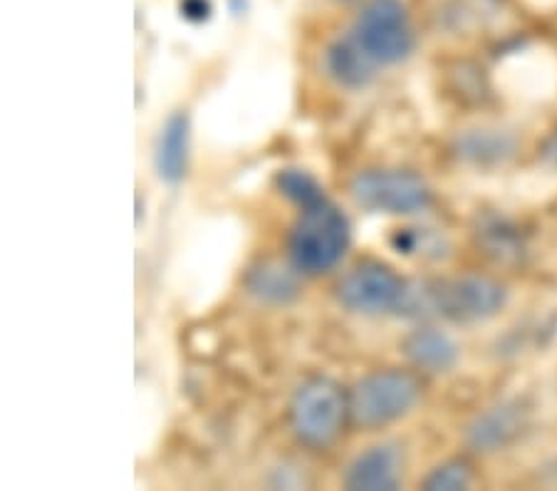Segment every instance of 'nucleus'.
<instances>
[{
  "instance_id": "obj_6",
  "label": "nucleus",
  "mask_w": 557,
  "mask_h": 491,
  "mask_svg": "<svg viewBox=\"0 0 557 491\" xmlns=\"http://www.w3.org/2000/svg\"><path fill=\"white\" fill-rule=\"evenodd\" d=\"M349 194L357 207L392 217L426 211L434 201L431 186L409 169H367L352 179Z\"/></svg>"
},
{
  "instance_id": "obj_2",
  "label": "nucleus",
  "mask_w": 557,
  "mask_h": 491,
  "mask_svg": "<svg viewBox=\"0 0 557 491\" xmlns=\"http://www.w3.org/2000/svg\"><path fill=\"white\" fill-rule=\"evenodd\" d=\"M349 221L335 204L327 199L302 209L295 221L290 244V263L305 275H320L335 268L349 246Z\"/></svg>"
},
{
  "instance_id": "obj_5",
  "label": "nucleus",
  "mask_w": 557,
  "mask_h": 491,
  "mask_svg": "<svg viewBox=\"0 0 557 491\" xmlns=\"http://www.w3.org/2000/svg\"><path fill=\"white\" fill-rule=\"evenodd\" d=\"M376 67L397 65L414 50V30L401 0H370L349 33Z\"/></svg>"
},
{
  "instance_id": "obj_19",
  "label": "nucleus",
  "mask_w": 557,
  "mask_h": 491,
  "mask_svg": "<svg viewBox=\"0 0 557 491\" xmlns=\"http://www.w3.org/2000/svg\"><path fill=\"white\" fill-rule=\"evenodd\" d=\"M137 223H141V196H137Z\"/></svg>"
},
{
  "instance_id": "obj_18",
  "label": "nucleus",
  "mask_w": 557,
  "mask_h": 491,
  "mask_svg": "<svg viewBox=\"0 0 557 491\" xmlns=\"http://www.w3.org/2000/svg\"><path fill=\"white\" fill-rule=\"evenodd\" d=\"M543 155H545V159H547V164H553V167L557 169V130L553 132V137L547 139Z\"/></svg>"
},
{
  "instance_id": "obj_16",
  "label": "nucleus",
  "mask_w": 557,
  "mask_h": 491,
  "mask_svg": "<svg viewBox=\"0 0 557 491\" xmlns=\"http://www.w3.org/2000/svg\"><path fill=\"white\" fill-rule=\"evenodd\" d=\"M473 487V469L463 459H448L431 469L424 479L426 491H463Z\"/></svg>"
},
{
  "instance_id": "obj_11",
  "label": "nucleus",
  "mask_w": 557,
  "mask_h": 491,
  "mask_svg": "<svg viewBox=\"0 0 557 491\" xmlns=\"http://www.w3.org/2000/svg\"><path fill=\"white\" fill-rule=\"evenodd\" d=\"M154 167L161 182L178 184L184 182L188 169V118L184 112H174L164 122L157 139Z\"/></svg>"
},
{
  "instance_id": "obj_8",
  "label": "nucleus",
  "mask_w": 557,
  "mask_h": 491,
  "mask_svg": "<svg viewBox=\"0 0 557 491\" xmlns=\"http://www.w3.org/2000/svg\"><path fill=\"white\" fill-rule=\"evenodd\" d=\"M530 409L520 400H503L473 419L466 430V444L473 452L493 454L508 450L528 430Z\"/></svg>"
},
{
  "instance_id": "obj_4",
  "label": "nucleus",
  "mask_w": 557,
  "mask_h": 491,
  "mask_svg": "<svg viewBox=\"0 0 557 491\" xmlns=\"http://www.w3.org/2000/svg\"><path fill=\"white\" fill-rule=\"evenodd\" d=\"M349 415V397L337 382L314 378L295 392L290 402V430L312 450H327L343 434Z\"/></svg>"
},
{
  "instance_id": "obj_14",
  "label": "nucleus",
  "mask_w": 557,
  "mask_h": 491,
  "mask_svg": "<svg viewBox=\"0 0 557 491\" xmlns=\"http://www.w3.org/2000/svg\"><path fill=\"white\" fill-rule=\"evenodd\" d=\"M248 289L256 298L265 303H290L298 296V283L281 266H258L248 275Z\"/></svg>"
},
{
  "instance_id": "obj_12",
  "label": "nucleus",
  "mask_w": 557,
  "mask_h": 491,
  "mask_svg": "<svg viewBox=\"0 0 557 491\" xmlns=\"http://www.w3.org/2000/svg\"><path fill=\"white\" fill-rule=\"evenodd\" d=\"M327 73L347 89H362L374 79L376 65L359 50V45L349 38H343L330 45L325 56Z\"/></svg>"
},
{
  "instance_id": "obj_17",
  "label": "nucleus",
  "mask_w": 557,
  "mask_h": 491,
  "mask_svg": "<svg viewBox=\"0 0 557 491\" xmlns=\"http://www.w3.org/2000/svg\"><path fill=\"white\" fill-rule=\"evenodd\" d=\"M182 11L188 17V21H203V17H209V3L206 0H184L182 3Z\"/></svg>"
},
{
  "instance_id": "obj_1",
  "label": "nucleus",
  "mask_w": 557,
  "mask_h": 491,
  "mask_svg": "<svg viewBox=\"0 0 557 491\" xmlns=\"http://www.w3.org/2000/svg\"><path fill=\"white\" fill-rule=\"evenodd\" d=\"M506 285L488 275L463 273L409 285L401 310L411 316L444 318L456 326H475L496 318L506 308Z\"/></svg>"
},
{
  "instance_id": "obj_20",
  "label": "nucleus",
  "mask_w": 557,
  "mask_h": 491,
  "mask_svg": "<svg viewBox=\"0 0 557 491\" xmlns=\"http://www.w3.org/2000/svg\"><path fill=\"white\" fill-rule=\"evenodd\" d=\"M343 3H347V0H343Z\"/></svg>"
},
{
  "instance_id": "obj_7",
  "label": "nucleus",
  "mask_w": 557,
  "mask_h": 491,
  "mask_svg": "<svg viewBox=\"0 0 557 491\" xmlns=\"http://www.w3.org/2000/svg\"><path fill=\"white\" fill-rule=\"evenodd\" d=\"M409 285L389 266L367 261L352 268L337 285V300L362 316H384L401 310Z\"/></svg>"
},
{
  "instance_id": "obj_3",
  "label": "nucleus",
  "mask_w": 557,
  "mask_h": 491,
  "mask_svg": "<svg viewBox=\"0 0 557 491\" xmlns=\"http://www.w3.org/2000/svg\"><path fill=\"white\" fill-rule=\"evenodd\" d=\"M421 400L417 375L380 370L362 378L349 392V417L357 427H384L407 417Z\"/></svg>"
},
{
  "instance_id": "obj_13",
  "label": "nucleus",
  "mask_w": 557,
  "mask_h": 491,
  "mask_svg": "<svg viewBox=\"0 0 557 491\" xmlns=\"http://www.w3.org/2000/svg\"><path fill=\"white\" fill-rule=\"evenodd\" d=\"M516 151V139L496 130H473L458 139V155L473 164H496Z\"/></svg>"
},
{
  "instance_id": "obj_10",
  "label": "nucleus",
  "mask_w": 557,
  "mask_h": 491,
  "mask_svg": "<svg viewBox=\"0 0 557 491\" xmlns=\"http://www.w3.org/2000/svg\"><path fill=\"white\" fill-rule=\"evenodd\" d=\"M404 353L411 365L431 375L451 372L458 363V345L438 328H419L404 337Z\"/></svg>"
},
{
  "instance_id": "obj_15",
  "label": "nucleus",
  "mask_w": 557,
  "mask_h": 491,
  "mask_svg": "<svg viewBox=\"0 0 557 491\" xmlns=\"http://www.w3.org/2000/svg\"><path fill=\"white\" fill-rule=\"evenodd\" d=\"M275 184L285 199L298 204L300 209H310L314 204L325 201V192H322L320 182L312 174L305 172V169H283V172L275 176Z\"/></svg>"
},
{
  "instance_id": "obj_9",
  "label": "nucleus",
  "mask_w": 557,
  "mask_h": 491,
  "mask_svg": "<svg viewBox=\"0 0 557 491\" xmlns=\"http://www.w3.org/2000/svg\"><path fill=\"white\" fill-rule=\"evenodd\" d=\"M401 481V452L394 444H374L347 467L345 487L352 491H392Z\"/></svg>"
}]
</instances>
